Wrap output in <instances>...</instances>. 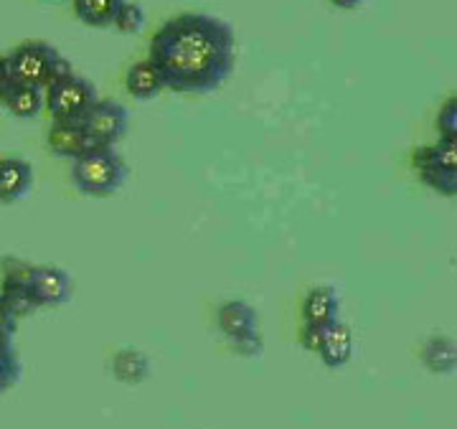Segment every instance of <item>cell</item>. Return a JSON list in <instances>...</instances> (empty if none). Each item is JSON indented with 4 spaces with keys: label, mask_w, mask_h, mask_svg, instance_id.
I'll use <instances>...</instances> for the list:
<instances>
[{
    "label": "cell",
    "mask_w": 457,
    "mask_h": 429,
    "mask_svg": "<svg viewBox=\"0 0 457 429\" xmlns=\"http://www.w3.org/2000/svg\"><path fill=\"white\" fill-rule=\"evenodd\" d=\"M234 29L209 13H180L150 38L147 62L158 69L165 89L209 95L234 71Z\"/></svg>",
    "instance_id": "cell-1"
},
{
    "label": "cell",
    "mask_w": 457,
    "mask_h": 429,
    "mask_svg": "<svg viewBox=\"0 0 457 429\" xmlns=\"http://www.w3.org/2000/svg\"><path fill=\"white\" fill-rule=\"evenodd\" d=\"M21 361L11 341H0V394L21 379Z\"/></svg>",
    "instance_id": "cell-19"
},
{
    "label": "cell",
    "mask_w": 457,
    "mask_h": 429,
    "mask_svg": "<svg viewBox=\"0 0 457 429\" xmlns=\"http://www.w3.org/2000/svg\"><path fill=\"white\" fill-rule=\"evenodd\" d=\"M18 318L5 305V300L0 295V341H13V333H16Z\"/></svg>",
    "instance_id": "cell-25"
},
{
    "label": "cell",
    "mask_w": 457,
    "mask_h": 429,
    "mask_svg": "<svg viewBox=\"0 0 457 429\" xmlns=\"http://www.w3.org/2000/svg\"><path fill=\"white\" fill-rule=\"evenodd\" d=\"M125 87L130 92V97L147 102V99H155L163 92V79L158 74V69L150 64V62H137L128 69V77H125Z\"/></svg>",
    "instance_id": "cell-13"
},
{
    "label": "cell",
    "mask_w": 457,
    "mask_h": 429,
    "mask_svg": "<svg viewBox=\"0 0 457 429\" xmlns=\"http://www.w3.org/2000/svg\"><path fill=\"white\" fill-rule=\"evenodd\" d=\"M46 145L54 155L71 158V161H77L79 155L97 148L79 122H54L49 128V135H46Z\"/></svg>",
    "instance_id": "cell-7"
},
{
    "label": "cell",
    "mask_w": 457,
    "mask_h": 429,
    "mask_svg": "<svg viewBox=\"0 0 457 429\" xmlns=\"http://www.w3.org/2000/svg\"><path fill=\"white\" fill-rule=\"evenodd\" d=\"M33 168L21 158H0V203H16L31 191Z\"/></svg>",
    "instance_id": "cell-9"
},
{
    "label": "cell",
    "mask_w": 457,
    "mask_h": 429,
    "mask_svg": "<svg viewBox=\"0 0 457 429\" xmlns=\"http://www.w3.org/2000/svg\"><path fill=\"white\" fill-rule=\"evenodd\" d=\"M8 112L18 120H33V117L41 115V110L46 107V97H44V89H36V87H23V84H8L5 95L0 99Z\"/></svg>",
    "instance_id": "cell-12"
},
{
    "label": "cell",
    "mask_w": 457,
    "mask_h": 429,
    "mask_svg": "<svg viewBox=\"0 0 457 429\" xmlns=\"http://www.w3.org/2000/svg\"><path fill=\"white\" fill-rule=\"evenodd\" d=\"M31 293L38 308L64 305L71 297V277L59 267H36Z\"/></svg>",
    "instance_id": "cell-6"
},
{
    "label": "cell",
    "mask_w": 457,
    "mask_h": 429,
    "mask_svg": "<svg viewBox=\"0 0 457 429\" xmlns=\"http://www.w3.org/2000/svg\"><path fill=\"white\" fill-rule=\"evenodd\" d=\"M338 315H341V300H338V293L333 287L318 285L305 295V302H303L305 326L328 328V326L338 323Z\"/></svg>",
    "instance_id": "cell-8"
},
{
    "label": "cell",
    "mask_w": 457,
    "mask_h": 429,
    "mask_svg": "<svg viewBox=\"0 0 457 429\" xmlns=\"http://www.w3.org/2000/svg\"><path fill=\"white\" fill-rule=\"evenodd\" d=\"M3 287H18V290H31L33 277H36V267L33 264L21 262V260H3Z\"/></svg>",
    "instance_id": "cell-18"
},
{
    "label": "cell",
    "mask_w": 457,
    "mask_h": 429,
    "mask_svg": "<svg viewBox=\"0 0 457 429\" xmlns=\"http://www.w3.org/2000/svg\"><path fill=\"white\" fill-rule=\"evenodd\" d=\"M5 69L11 84L36 87L46 92L59 77L71 71V64L46 41H26L5 56Z\"/></svg>",
    "instance_id": "cell-2"
},
{
    "label": "cell",
    "mask_w": 457,
    "mask_h": 429,
    "mask_svg": "<svg viewBox=\"0 0 457 429\" xmlns=\"http://www.w3.org/2000/svg\"><path fill=\"white\" fill-rule=\"evenodd\" d=\"M112 26L120 33H125V36H135V33L143 31V26H145V11L137 3H128L125 0L120 5L117 16H114Z\"/></svg>",
    "instance_id": "cell-20"
},
{
    "label": "cell",
    "mask_w": 457,
    "mask_h": 429,
    "mask_svg": "<svg viewBox=\"0 0 457 429\" xmlns=\"http://www.w3.org/2000/svg\"><path fill=\"white\" fill-rule=\"evenodd\" d=\"M71 181L84 196H110L128 181V165L114 148H92L74 161Z\"/></svg>",
    "instance_id": "cell-3"
},
{
    "label": "cell",
    "mask_w": 457,
    "mask_h": 429,
    "mask_svg": "<svg viewBox=\"0 0 457 429\" xmlns=\"http://www.w3.org/2000/svg\"><path fill=\"white\" fill-rule=\"evenodd\" d=\"M3 300H5V305H8V310L21 318V315H29L33 310H38V305H36V300H33L31 290H18V287H3Z\"/></svg>",
    "instance_id": "cell-22"
},
{
    "label": "cell",
    "mask_w": 457,
    "mask_h": 429,
    "mask_svg": "<svg viewBox=\"0 0 457 429\" xmlns=\"http://www.w3.org/2000/svg\"><path fill=\"white\" fill-rule=\"evenodd\" d=\"M77 18L92 26V29H107L112 26L114 16L125 0H71Z\"/></svg>",
    "instance_id": "cell-16"
},
{
    "label": "cell",
    "mask_w": 457,
    "mask_h": 429,
    "mask_svg": "<svg viewBox=\"0 0 457 429\" xmlns=\"http://www.w3.org/2000/svg\"><path fill=\"white\" fill-rule=\"evenodd\" d=\"M414 165H417V170H420V178H422L427 186H432L435 191H440V194H445V196H455L457 176H450V173L437 170V168H432V165H427V163H414Z\"/></svg>",
    "instance_id": "cell-21"
},
{
    "label": "cell",
    "mask_w": 457,
    "mask_h": 429,
    "mask_svg": "<svg viewBox=\"0 0 457 429\" xmlns=\"http://www.w3.org/2000/svg\"><path fill=\"white\" fill-rule=\"evenodd\" d=\"M79 125L97 148H114L128 132V110L112 99H97Z\"/></svg>",
    "instance_id": "cell-5"
},
{
    "label": "cell",
    "mask_w": 457,
    "mask_h": 429,
    "mask_svg": "<svg viewBox=\"0 0 457 429\" xmlns=\"http://www.w3.org/2000/svg\"><path fill=\"white\" fill-rule=\"evenodd\" d=\"M422 363L435 374H453L457 366L455 341H450L445 335L429 338L422 346Z\"/></svg>",
    "instance_id": "cell-15"
},
{
    "label": "cell",
    "mask_w": 457,
    "mask_h": 429,
    "mask_svg": "<svg viewBox=\"0 0 457 429\" xmlns=\"http://www.w3.org/2000/svg\"><path fill=\"white\" fill-rule=\"evenodd\" d=\"M323 330L326 328H318V326H303V330H300V343H303V348L311 351V353H318L320 341H323Z\"/></svg>",
    "instance_id": "cell-26"
},
{
    "label": "cell",
    "mask_w": 457,
    "mask_h": 429,
    "mask_svg": "<svg viewBox=\"0 0 457 429\" xmlns=\"http://www.w3.org/2000/svg\"><path fill=\"white\" fill-rule=\"evenodd\" d=\"M437 130L440 140H457V99H447L442 104L440 117H437Z\"/></svg>",
    "instance_id": "cell-23"
},
{
    "label": "cell",
    "mask_w": 457,
    "mask_h": 429,
    "mask_svg": "<svg viewBox=\"0 0 457 429\" xmlns=\"http://www.w3.org/2000/svg\"><path fill=\"white\" fill-rule=\"evenodd\" d=\"M231 346H234V351L239 353V356H246V359H257V356H262V348H264V343H262V335L254 330V333H249V335H242V338H237V341H228Z\"/></svg>",
    "instance_id": "cell-24"
},
{
    "label": "cell",
    "mask_w": 457,
    "mask_h": 429,
    "mask_svg": "<svg viewBox=\"0 0 457 429\" xmlns=\"http://www.w3.org/2000/svg\"><path fill=\"white\" fill-rule=\"evenodd\" d=\"M44 97H46V110L54 117V122H82V117L99 99L95 84L74 71L59 77L44 92Z\"/></svg>",
    "instance_id": "cell-4"
},
{
    "label": "cell",
    "mask_w": 457,
    "mask_h": 429,
    "mask_svg": "<svg viewBox=\"0 0 457 429\" xmlns=\"http://www.w3.org/2000/svg\"><path fill=\"white\" fill-rule=\"evenodd\" d=\"M336 8H343V11H351V8H359L363 0H330Z\"/></svg>",
    "instance_id": "cell-28"
},
{
    "label": "cell",
    "mask_w": 457,
    "mask_h": 429,
    "mask_svg": "<svg viewBox=\"0 0 457 429\" xmlns=\"http://www.w3.org/2000/svg\"><path fill=\"white\" fill-rule=\"evenodd\" d=\"M318 356L328 368H341V366L351 361V356H353V333H351V328L341 320L328 326L323 330V341H320V348H318Z\"/></svg>",
    "instance_id": "cell-11"
},
{
    "label": "cell",
    "mask_w": 457,
    "mask_h": 429,
    "mask_svg": "<svg viewBox=\"0 0 457 429\" xmlns=\"http://www.w3.org/2000/svg\"><path fill=\"white\" fill-rule=\"evenodd\" d=\"M112 374L122 384H143L150 376V359L135 348L117 351L112 359Z\"/></svg>",
    "instance_id": "cell-14"
},
{
    "label": "cell",
    "mask_w": 457,
    "mask_h": 429,
    "mask_svg": "<svg viewBox=\"0 0 457 429\" xmlns=\"http://www.w3.org/2000/svg\"><path fill=\"white\" fill-rule=\"evenodd\" d=\"M414 163H427L450 176H457V140H440L437 145L420 148L414 153Z\"/></svg>",
    "instance_id": "cell-17"
},
{
    "label": "cell",
    "mask_w": 457,
    "mask_h": 429,
    "mask_svg": "<svg viewBox=\"0 0 457 429\" xmlns=\"http://www.w3.org/2000/svg\"><path fill=\"white\" fill-rule=\"evenodd\" d=\"M8 69H5V56H0V99L5 95V89H8Z\"/></svg>",
    "instance_id": "cell-27"
},
{
    "label": "cell",
    "mask_w": 457,
    "mask_h": 429,
    "mask_svg": "<svg viewBox=\"0 0 457 429\" xmlns=\"http://www.w3.org/2000/svg\"><path fill=\"white\" fill-rule=\"evenodd\" d=\"M216 323L228 341H237V338L257 330V310L252 305H246L245 300H228L219 308Z\"/></svg>",
    "instance_id": "cell-10"
}]
</instances>
